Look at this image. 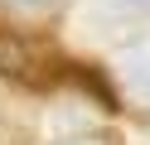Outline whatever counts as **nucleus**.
<instances>
[{"mask_svg":"<svg viewBox=\"0 0 150 145\" xmlns=\"http://www.w3.org/2000/svg\"><path fill=\"white\" fill-rule=\"evenodd\" d=\"M0 77L15 87H29V92H49L68 77V63H58L34 39L15 34V29H0Z\"/></svg>","mask_w":150,"mask_h":145,"instance_id":"1","label":"nucleus"},{"mask_svg":"<svg viewBox=\"0 0 150 145\" xmlns=\"http://www.w3.org/2000/svg\"><path fill=\"white\" fill-rule=\"evenodd\" d=\"M53 145H111L107 135H68V140H53Z\"/></svg>","mask_w":150,"mask_h":145,"instance_id":"4","label":"nucleus"},{"mask_svg":"<svg viewBox=\"0 0 150 145\" xmlns=\"http://www.w3.org/2000/svg\"><path fill=\"white\" fill-rule=\"evenodd\" d=\"M121 77H126V87L136 97L150 102V48H131V53L121 58Z\"/></svg>","mask_w":150,"mask_h":145,"instance_id":"2","label":"nucleus"},{"mask_svg":"<svg viewBox=\"0 0 150 145\" xmlns=\"http://www.w3.org/2000/svg\"><path fill=\"white\" fill-rule=\"evenodd\" d=\"M10 10H20V15H58L63 0H5Z\"/></svg>","mask_w":150,"mask_h":145,"instance_id":"3","label":"nucleus"},{"mask_svg":"<svg viewBox=\"0 0 150 145\" xmlns=\"http://www.w3.org/2000/svg\"><path fill=\"white\" fill-rule=\"evenodd\" d=\"M111 5H121V10H136V15H150V0H111Z\"/></svg>","mask_w":150,"mask_h":145,"instance_id":"5","label":"nucleus"}]
</instances>
